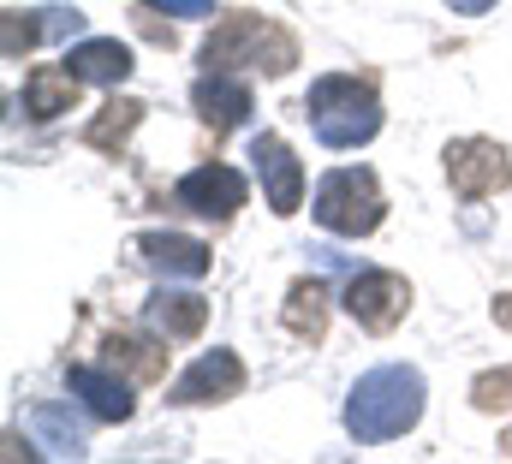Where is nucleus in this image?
<instances>
[{
    "label": "nucleus",
    "instance_id": "obj_1",
    "mask_svg": "<svg viewBox=\"0 0 512 464\" xmlns=\"http://www.w3.org/2000/svg\"><path fill=\"white\" fill-rule=\"evenodd\" d=\"M417 417H423V375L411 363H382V369L358 375V387L346 393V429L364 447L411 435Z\"/></svg>",
    "mask_w": 512,
    "mask_h": 464
},
{
    "label": "nucleus",
    "instance_id": "obj_2",
    "mask_svg": "<svg viewBox=\"0 0 512 464\" xmlns=\"http://www.w3.org/2000/svg\"><path fill=\"white\" fill-rule=\"evenodd\" d=\"M197 60H203L209 72H239V66H251V72H268V78H286V72L298 66V36H292L286 24L262 18V12H233V18L215 24V36L203 42Z\"/></svg>",
    "mask_w": 512,
    "mask_h": 464
},
{
    "label": "nucleus",
    "instance_id": "obj_3",
    "mask_svg": "<svg viewBox=\"0 0 512 464\" xmlns=\"http://www.w3.org/2000/svg\"><path fill=\"white\" fill-rule=\"evenodd\" d=\"M304 114L310 131L328 143V149H364L376 131H382V102L364 78H346V72H328L310 84L304 96Z\"/></svg>",
    "mask_w": 512,
    "mask_h": 464
},
{
    "label": "nucleus",
    "instance_id": "obj_4",
    "mask_svg": "<svg viewBox=\"0 0 512 464\" xmlns=\"http://www.w3.org/2000/svg\"><path fill=\"white\" fill-rule=\"evenodd\" d=\"M387 203L382 185L370 167H334L322 185H316V221L334 232V238H370L382 227Z\"/></svg>",
    "mask_w": 512,
    "mask_h": 464
},
{
    "label": "nucleus",
    "instance_id": "obj_5",
    "mask_svg": "<svg viewBox=\"0 0 512 464\" xmlns=\"http://www.w3.org/2000/svg\"><path fill=\"white\" fill-rule=\"evenodd\" d=\"M447 179L465 203H483L512 185V155L495 137H459V143H447Z\"/></svg>",
    "mask_w": 512,
    "mask_h": 464
},
{
    "label": "nucleus",
    "instance_id": "obj_6",
    "mask_svg": "<svg viewBox=\"0 0 512 464\" xmlns=\"http://www.w3.org/2000/svg\"><path fill=\"white\" fill-rule=\"evenodd\" d=\"M405 310H411V286H405L399 274H387V268H358V274L346 280V316H352L358 328L393 334V328L405 322Z\"/></svg>",
    "mask_w": 512,
    "mask_h": 464
},
{
    "label": "nucleus",
    "instance_id": "obj_7",
    "mask_svg": "<svg viewBox=\"0 0 512 464\" xmlns=\"http://www.w3.org/2000/svg\"><path fill=\"white\" fill-rule=\"evenodd\" d=\"M245 393V363L239 351H203L173 387H167V405H221V399H239Z\"/></svg>",
    "mask_w": 512,
    "mask_h": 464
},
{
    "label": "nucleus",
    "instance_id": "obj_8",
    "mask_svg": "<svg viewBox=\"0 0 512 464\" xmlns=\"http://www.w3.org/2000/svg\"><path fill=\"white\" fill-rule=\"evenodd\" d=\"M179 209H191V215H203V221H233L239 209H245V173H233V167H191L185 179H179Z\"/></svg>",
    "mask_w": 512,
    "mask_h": 464
},
{
    "label": "nucleus",
    "instance_id": "obj_9",
    "mask_svg": "<svg viewBox=\"0 0 512 464\" xmlns=\"http://www.w3.org/2000/svg\"><path fill=\"white\" fill-rule=\"evenodd\" d=\"M251 161H256L262 191H268V209L274 215H298V203H304V167H298V155L274 131H262V137H251Z\"/></svg>",
    "mask_w": 512,
    "mask_h": 464
},
{
    "label": "nucleus",
    "instance_id": "obj_10",
    "mask_svg": "<svg viewBox=\"0 0 512 464\" xmlns=\"http://www.w3.org/2000/svg\"><path fill=\"white\" fill-rule=\"evenodd\" d=\"M191 108L203 114V125H209L215 137H227V131H239V125L251 119V90H245L233 72H203V78L191 84Z\"/></svg>",
    "mask_w": 512,
    "mask_h": 464
},
{
    "label": "nucleus",
    "instance_id": "obj_11",
    "mask_svg": "<svg viewBox=\"0 0 512 464\" xmlns=\"http://www.w3.org/2000/svg\"><path fill=\"white\" fill-rule=\"evenodd\" d=\"M66 381H72V399L90 405V417H102V423H126L131 417V381L120 369H108V363H78Z\"/></svg>",
    "mask_w": 512,
    "mask_h": 464
},
{
    "label": "nucleus",
    "instance_id": "obj_12",
    "mask_svg": "<svg viewBox=\"0 0 512 464\" xmlns=\"http://www.w3.org/2000/svg\"><path fill=\"white\" fill-rule=\"evenodd\" d=\"M137 250H143V262L155 268V274H167V280H203L209 274V244L203 238H185V232H149V238H137Z\"/></svg>",
    "mask_w": 512,
    "mask_h": 464
},
{
    "label": "nucleus",
    "instance_id": "obj_13",
    "mask_svg": "<svg viewBox=\"0 0 512 464\" xmlns=\"http://www.w3.org/2000/svg\"><path fill=\"white\" fill-rule=\"evenodd\" d=\"M78 72L72 66H36L30 78H24V114L36 119V125H48V119L72 114L78 108Z\"/></svg>",
    "mask_w": 512,
    "mask_h": 464
},
{
    "label": "nucleus",
    "instance_id": "obj_14",
    "mask_svg": "<svg viewBox=\"0 0 512 464\" xmlns=\"http://www.w3.org/2000/svg\"><path fill=\"white\" fill-rule=\"evenodd\" d=\"M143 316H149V328H155L161 340H197L203 322H209V304H203L197 292H173V286H161V292L143 304Z\"/></svg>",
    "mask_w": 512,
    "mask_h": 464
},
{
    "label": "nucleus",
    "instance_id": "obj_15",
    "mask_svg": "<svg viewBox=\"0 0 512 464\" xmlns=\"http://www.w3.org/2000/svg\"><path fill=\"white\" fill-rule=\"evenodd\" d=\"M66 66L84 78V84H126L131 78V48L126 42H114V36H90V42H78V48H66Z\"/></svg>",
    "mask_w": 512,
    "mask_h": 464
},
{
    "label": "nucleus",
    "instance_id": "obj_16",
    "mask_svg": "<svg viewBox=\"0 0 512 464\" xmlns=\"http://www.w3.org/2000/svg\"><path fill=\"white\" fill-rule=\"evenodd\" d=\"M280 322H286V334H298V340H322V334H328V286H322L316 274H310V280H292Z\"/></svg>",
    "mask_w": 512,
    "mask_h": 464
},
{
    "label": "nucleus",
    "instance_id": "obj_17",
    "mask_svg": "<svg viewBox=\"0 0 512 464\" xmlns=\"http://www.w3.org/2000/svg\"><path fill=\"white\" fill-rule=\"evenodd\" d=\"M30 429H36L42 453H54V459H84V423L72 417V405H36V411H30Z\"/></svg>",
    "mask_w": 512,
    "mask_h": 464
},
{
    "label": "nucleus",
    "instance_id": "obj_18",
    "mask_svg": "<svg viewBox=\"0 0 512 464\" xmlns=\"http://www.w3.org/2000/svg\"><path fill=\"white\" fill-rule=\"evenodd\" d=\"M102 351H108V369H126L131 381H161V369H167V351L137 334H114Z\"/></svg>",
    "mask_w": 512,
    "mask_h": 464
},
{
    "label": "nucleus",
    "instance_id": "obj_19",
    "mask_svg": "<svg viewBox=\"0 0 512 464\" xmlns=\"http://www.w3.org/2000/svg\"><path fill=\"white\" fill-rule=\"evenodd\" d=\"M137 119H143V102H126V96H114V102H108L102 114L90 119L84 143H90V149H108V155H114V149L126 143L131 131H137Z\"/></svg>",
    "mask_w": 512,
    "mask_h": 464
},
{
    "label": "nucleus",
    "instance_id": "obj_20",
    "mask_svg": "<svg viewBox=\"0 0 512 464\" xmlns=\"http://www.w3.org/2000/svg\"><path fill=\"white\" fill-rule=\"evenodd\" d=\"M42 36H48V30H42V12H6V18H0V54H6V60L30 54Z\"/></svg>",
    "mask_w": 512,
    "mask_h": 464
},
{
    "label": "nucleus",
    "instance_id": "obj_21",
    "mask_svg": "<svg viewBox=\"0 0 512 464\" xmlns=\"http://www.w3.org/2000/svg\"><path fill=\"white\" fill-rule=\"evenodd\" d=\"M471 405L477 411H512V369H489L471 381Z\"/></svg>",
    "mask_w": 512,
    "mask_h": 464
},
{
    "label": "nucleus",
    "instance_id": "obj_22",
    "mask_svg": "<svg viewBox=\"0 0 512 464\" xmlns=\"http://www.w3.org/2000/svg\"><path fill=\"white\" fill-rule=\"evenodd\" d=\"M42 30H48V36H78V30H84V12H78V6H48V12H42Z\"/></svg>",
    "mask_w": 512,
    "mask_h": 464
},
{
    "label": "nucleus",
    "instance_id": "obj_23",
    "mask_svg": "<svg viewBox=\"0 0 512 464\" xmlns=\"http://www.w3.org/2000/svg\"><path fill=\"white\" fill-rule=\"evenodd\" d=\"M143 6H155L167 18H215V0H143Z\"/></svg>",
    "mask_w": 512,
    "mask_h": 464
},
{
    "label": "nucleus",
    "instance_id": "obj_24",
    "mask_svg": "<svg viewBox=\"0 0 512 464\" xmlns=\"http://www.w3.org/2000/svg\"><path fill=\"white\" fill-rule=\"evenodd\" d=\"M447 6H453V12H465V18H477V12H489L495 0H447Z\"/></svg>",
    "mask_w": 512,
    "mask_h": 464
},
{
    "label": "nucleus",
    "instance_id": "obj_25",
    "mask_svg": "<svg viewBox=\"0 0 512 464\" xmlns=\"http://www.w3.org/2000/svg\"><path fill=\"white\" fill-rule=\"evenodd\" d=\"M495 322H501V328H512V292H507V298H495Z\"/></svg>",
    "mask_w": 512,
    "mask_h": 464
}]
</instances>
